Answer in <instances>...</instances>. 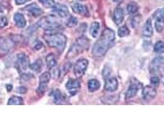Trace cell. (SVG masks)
Instances as JSON below:
<instances>
[{
	"label": "cell",
	"mask_w": 164,
	"mask_h": 123,
	"mask_svg": "<svg viewBox=\"0 0 164 123\" xmlns=\"http://www.w3.org/2000/svg\"><path fill=\"white\" fill-rule=\"evenodd\" d=\"M115 39V32L111 29H105L100 38L93 45L92 49V54L93 56L96 57L103 56L113 45Z\"/></svg>",
	"instance_id": "cell-1"
},
{
	"label": "cell",
	"mask_w": 164,
	"mask_h": 123,
	"mask_svg": "<svg viewBox=\"0 0 164 123\" xmlns=\"http://www.w3.org/2000/svg\"><path fill=\"white\" fill-rule=\"evenodd\" d=\"M46 43L52 47L63 50L65 48L67 38L65 35L61 33H54L46 35L44 36Z\"/></svg>",
	"instance_id": "cell-2"
},
{
	"label": "cell",
	"mask_w": 164,
	"mask_h": 123,
	"mask_svg": "<svg viewBox=\"0 0 164 123\" xmlns=\"http://www.w3.org/2000/svg\"><path fill=\"white\" fill-rule=\"evenodd\" d=\"M38 26L45 30H54L61 28L59 22L52 17H44L38 22Z\"/></svg>",
	"instance_id": "cell-3"
},
{
	"label": "cell",
	"mask_w": 164,
	"mask_h": 123,
	"mask_svg": "<svg viewBox=\"0 0 164 123\" xmlns=\"http://www.w3.org/2000/svg\"><path fill=\"white\" fill-rule=\"evenodd\" d=\"M88 66V61L85 58L78 60L74 65V72L76 77L81 78L85 74Z\"/></svg>",
	"instance_id": "cell-4"
},
{
	"label": "cell",
	"mask_w": 164,
	"mask_h": 123,
	"mask_svg": "<svg viewBox=\"0 0 164 123\" xmlns=\"http://www.w3.org/2000/svg\"><path fill=\"white\" fill-rule=\"evenodd\" d=\"M51 80V74L48 72L43 73L40 77V84L37 92L40 94H43L46 91L48 84Z\"/></svg>",
	"instance_id": "cell-5"
},
{
	"label": "cell",
	"mask_w": 164,
	"mask_h": 123,
	"mask_svg": "<svg viewBox=\"0 0 164 123\" xmlns=\"http://www.w3.org/2000/svg\"><path fill=\"white\" fill-rule=\"evenodd\" d=\"M89 46V40L85 37H82L79 38L74 46L72 48V50L70 51L71 53H74V54H77L80 51L88 48Z\"/></svg>",
	"instance_id": "cell-6"
},
{
	"label": "cell",
	"mask_w": 164,
	"mask_h": 123,
	"mask_svg": "<svg viewBox=\"0 0 164 123\" xmlns=\"http://www.w3.org/2000/svg\"><path fill=\"white\" fill-rule=\"evenodd\" d=\"M17 66L20 70H25L30 65V60L29 57L24 53H21L17 55Z\"/></svg>",
	"instance_id": "cell-7"
},
{
	"label": "cell",
	"mask_w": 164,
	"mask_h": 123,
	"mask_svg": "<svg viewBox=\"0 0 164 123\" xmlns=\"http://www.w3.org/2000/svg\"><path fill=\"white\" fill-rule=\"evenodd\" d=\"M14 46V42L10 38H0V52L6 54L10 51Z\"/></svg>",
	"instance_id": "cell-8"
},
{
	"label": "cell",
	"mask_w": 164,
	"mask_h": 123,
	"mask_svg": "<svg viewBox=\"0 0 164 123\" xmlns=\"http://www.w3.org/2000/svg\"><path fill=\"white\" fill-rule=\"evenodd\" d=\"M66 89L72 95H75L80 88V83L77 80L71 79L66 84Z\"/></svg>",
	"instance_id": "cell-9"
},
{
	"label": "cell",
	"mask_w": 164,
	"mask_h": 123,
	"mask_svg": "<svg viewBox=\"0 0 164 123\" xmlns=\"http://www.w3.org/2000/svg\"><path fill=\"white\" fill-rule=\"evenodd\" d=\"M157 92L155 89L151 87L147 86H146L142 92V96L144 100L146 101H149L153 99L156 96Z\"/></svg>",
	"instance_id": "cell-10"
},
{
	"label": "cell",
	"mask_w": 164,
	"mask_h": 123,
	"mask_svg": "<svg viewBox=\"0 0 164 123\" xmlns=\"http://www.w3.org/2000/svg\"><path fill=\"white\" fill-rule=\"evenodd\" d=\"M119 83L116 78H111L106 80L104 89L109 92H114L118 88Z\"/></svg>",
	"instance_id": "cell-11"
},
{
	"label": "cell",
	"mask_w": 164,
	"mask_h": 123,
	"mask_svg": "<svg viewBox=\"0 0 164 123\" xmlns=\"http://www.w3.org/2000/svg\"><path fill=\"white\" fill-rule=\"evenodd\" d=\"M72 8L73 11L80 16H89V11L87 8L80 3H74L72 6Z\"/></svg>",
	"instance_id": "cell-12"
},
{
	"label": "cell",
	"mask_w": 164,
	"mask_h": 123,
	"mask_svg": "<svg viewBox=\"0 0 164 123\" xmlns=\"http://www.w3.org/2000/svg\"><path fill=\"white\" fill-rule=\"evenodd\" d=\"M53 8L54 11L61 17H66L69 15V9L65 5L57 4L53 6Z\"/></svg>",
	"instance_id": "cell-13"
},
{
	"label": "cell",
	"mask_w": 164,
	"mask_h": 123,
	"mask_svg": "<svg viewBox=\"0 0 164 123\" xmlns=\"http://www.w3.org/2000/svg\"><path fill=\"white\" fill-rule=\"evenodd\" d=\"M142 35L144 36L150 38L153 35V28L151 20L148 19L142 28Z\"/></svg>",
	"instance_id": "cell-14"
},
{
	"label": "cell",
	"mask_w": 164,
	"mask_h": 123,
	"mask_svg": "<svg viewBox=\"0 0 164 123\" xmlns=\"http://www.w3.org/2000/svg\"><path fill=\"white\" fill-rule=\"evenodd\" d=\"M25 9L34 17L40 16L43 13V10L35 3L26 6Z\"/></svg>",
	"instance_id": "cell-15"
},
{
	"label": "cell",
	"mask_w": 164,
	"mask_h": 123,
	"mask_svg": "<svg viewBox=\"0 0 164 123\" xmlns=\"http://www.w3.org/2000/svg\"><path fill=\"white\" fill-rule=\"evenodd\" d=\"M114 21L116 25H119L122 23L124 19V11L120 8H117L115 9L113 15Z\"/></svg>",
	"instance_id": "cell-16"
},
{
	"label": "cell",
	"mask_w": 164,
	"mask_h": 123,
	"mask_svg": "<svg viewBox=\"0 0 164 123\" xmlns=\"http://www.w3.org/2000/svg\"><path fill=\"white\" fill-rule=\"evenodd\" d=\"M140 88V87H139V86L138 84H132L128 88V89L127 90V92H126V98L127 99H130L132 98L133 97H135L138 91V89Z\"/></svg>",
	"instance_id": "cell-17"
},
{
	"label": "cell",
	"mask_w": 164,
	"mask_h": 123,
	"mask_svg": "<svg viewBox=\"0 0 164 123\" xmlns=\"http://www.w3.org/2000/svg\"><path fill=\"white\" fill-rule=\"evenodd\" d=\"M14 20L16 22L17 26L19 28H24L26 25V20L22 14L16 13L14 15Z\"/></svg>",
	"instance_id": "cell-18"
},
{
	"label": "cell",
	"mask_w": 164,
	"mask_h": 123,
	"mask_svg": "<svg viewBox=\"0 0 164 123\" xmlns=\"http://www.w3.org/2000/svg\"><path fill=\"white\" fill-rule=\"evenodd\" d=\"M153 17L156 22L164 24V9H158L153 14Z\"/></svg>",
	"instance_id": "cell-19"
},
{
	"label": "cell",
	"mask_w": 164,
	"mask_h": 123,
	"mask_svg": "<svg viewBox=\"0 0 164 123\" xmlns=\"http://www.w3.org/2000/svg\"><path fill=\"white\" fill-rule=\"evenodd\" d=\"M46 65L49 69H52L56 67L57 64V62L56 60L55 57L52 54H49L47 55L46 58Z\"/></svg>",
	"instance_id": "cell-20"
},
{
	"label": "cell",
	"mask_w": 164,
	"mask_h": 123,
	"mask_svg": "<svg viewBox=\"0 0 164 123\" xmlns=\"http://www.w3.org/2000/svg\"><path fill=\"white\" fill-rule=\"evenodd\" d=\"M101 84L97 80L93 79L89 81L88 84V87L90 92H94L97 90H98L100 88Z\"/></svg>",
	"instance_id": "cell-21"
},
{
	"label": "cell",
	"mask_w": 164,
	"mask_h": 123,
	"mask_svg": "<svg viewBox=\"0 0 164 123\" xmlns=\"http://www.w3.org/2000/svg\"><path fill=\"white\" fill-rule=\"evenodd\" d=\"M100 28V25L97 22H94L91 24L90 27V33L93 38L97 37Z\"/></svg>",
	"instance_id": "cell-22"
},
{
	"label": "cell",
	"mask_w": 164,
	"mask_h": 123,
	"mask_svg": "<svg viewBox=\"0 0 164 123\" xmlns=\"http://www.w3.org/2000/svg\"><path fill=\"white\" fill-rule=\"evenodd\" d=\"M64 97L62 95L61 91L58 89L56 90L53 92V102L56 104H61L62 102H63Z\"/></svg>",
	"instance_id": "cell-23"
},
{
	"label": "cell",
	"mask_w": 164,
	"mask_h": 123,
	"mask_svg": "<svg viewBox=\"0 0 164 123\" xmlns=\"http://www.w3.org/2000/svg\"><path fill=\"white\" fill-rule=\"evenodd\" d=\"M139 10V6L135 2H131L127 6V11L131 15L135 14Z\"/></svg>",
	"instance_id": "cell-24"
},
{
	"label": "cell",
	"mask_w": 164,
	"mask_h": 123,
	"mask_svg": "<svg viewBox=\"0 0 164 123\" xmlns=\"http://www.w3.org/2000/svg\"><path fill=\"white\" fill-rule=\"evenodd\" d=\"M23 104V99L21 97L17 96H13L11 97L8 103V105H20Z\"/></svg>",
	"instance_id": "cell-25"
},
{
	"label": "cell",
	"mask_w": 164,
	"mask_h": 123,
	"mask_svg": "<svg viewBox=\"0 0 164 123\" xmlns=\"http://www.w3.org/2000/svg\"><path fill=\"white\" fill-rule=\"evenodd\" d=\"M42 66H43V62H42V60L41 59H37L35 62H33L30 68L32 69V70L34 72H39L41 69H42Z\"/></svg>",
	"instance_id": "cell-26"
},
{
	"label": "cell",
	"mask_w": 164,
	"mask_h": 123,
	"mask_svg": "<svg viewBox=\"0 0 164 123\" xmlns=\"http://www.w3.org/2000/svg\"><path fill=\"white\" fill-rule=\"evenodd\" d=\"M154 50L158 54L164 52V42L161 41L157 42L154 45Z\"/></svg>",
	"instance_id": "cell-27"
},
{
	"label": "cell",
	"mask_w": 164,
	"mask_h": 123,
	"mask_svg": "<svg viewBox=\"0 0 164 123\" xmlns=\"http://www.w3.org/2000/svg\"><path fill=\"white\" fill-rule=\"evenodd\" d=\"M130 34V30L125 26H122L119 28L118 35L120 37L124 38L126 36H128Z\"/></svg>",
	"instance_id": "cell-28"
},
{
	"label": "cell",
	"mask_w": 164,
	"mask_h": 123,
	"mask_svg": "<svg viewBox=\"0 0 164 123\" xmlns=\"http://www.w3.org/2000/svg\"><path fill=\"white\" fill-rule=\"evenodd\" d=\"M77 24V19L75 17L71 16L67 20V25L69 27H74Z\"/></svg>",
	"instance_id": "cell-29"
},
{
	"label": "cell",
	"mask_w": 164,
	"mask_h": 123,
	"mask_svg": "<svg viewBox=\"0 0 164 123\" xmlns=\"http://www.w3.org/2000/svg\"><path fill=\"white\" fill-rule=\"evenodd\" d=\"M164 64V52L160 53L159 55L154 59V64Z\"/></svg>",
	"instance_id": "cell-30"
},
{
	"label": "cell",
	"mask_w": 164,
	"mask_h": 123,
	"mask_svg": "<svg viewBox=\"0 0 164 123\" xmlns=\"http://www.w3.org/2000/svg\"><path fill=\"white\" fill-rule=\"evenodd\" d=\"M41 2L46 8H53L55 5L54 0H41Z\"/></svg>",
	"instance_id": "cell-31"
},
{
	"label": "cell",
	"mask_w": 164,
	"mask_h": 123,
	"mask_svg": "<svg viewBox=\"0 0 164 123\" xmlns=\"http://www.w3.org/2000/svg\"><path fill=\"white\" fill-rule=\"evenodd\" d=\"M8 25V20L5 17H0V28H3Z\"/></svg>",
	"instance_id": "cell-32"
},
{
	"label": "cell",
	"mask_w": 164,
	"mask_h": 123,
	"mask_svg": "<svg viewBox=\"0 0 164 123\" xmlns=\"http://www.w3.org/2000/svg\"><path fill=\"white\" fill-rule=\"evenodd\" d=\"M151 83L154 86H157L160 83V80L158 77L154 76L151 78Z\"/></svg>",
	"instance_id": "cell-33"
},
{
	"label": "cell",
	"mask_w": 164,
	"mask_h": 123,
	"mask_svg": "<svg viewBox=\"0 0 164 123\" xmlns=\"http://www.w3.org/2000/svg\"><path fill=\"white\" fill-rule=\"evenodd\" d=\"M163 24L159 22H155V28L158 32H161L163 28Z\"/></svg>",
	"instance_id": "cell-34"
},
{
	"label": "cell",
	"mask_w": 164,
	"mask_h": 123,
	"mask_svg": "<svg viewBox=\"0 0 164 123\" xmlns=\"http://www.w3.org/2000/svg\"><path fill=\"white\" fill-rule=\"evenodd\" d=\"M16 92L19 94H25L27 92V89L24 87H20V88H17Z\"/></svg>",
	"instance_id": "cell-35"
},
{
	"label": "cell",
	"mask_w": 164,
	"mask_h": 123,
	"mask_svg": "<svg viewBox=\"0 0 164 123\" xmlns=\"http://www.w3.org/2000/svg\"><path fill=\"white\" fill-rule=\"evenodd\" d=\"M30 1V0H16V3L17 5H23L28 2Z\"/></svg>",
	"instance_id": "cell-36"
},
{
	"label": "cell",
	"mask_w": 164,
	"mask_h": 123,
	"mask_svg": "<svg viewBox=\"0 0 164 123\" xmlns=\"http://www.w3.org/2000/svg\"><path fill=\"white\" fill-rule=\"evenodd\" d=\"M42 46H43V44H42L40 41H39V42L35 45V48L36 49L38 50V49H41V48L42 47Z\"/></svg>",
	"instance_id": "cell-37"
},
{
	"label": "cell",
	"mask_w": 164,
	"mask_h": 123,
	"mask_svg": "<svg viewBox=\"0 0 164 123\" xmlns=\"http://www.w3.org/2000/svg\"><path fill=\"white\" fill-rule=\"evenodd\" d=\"M113 1L116 3H122L123 2H124V0H113Z\"/></svg>",
	"instance_id": "cell-38"
},
{
	"label": "cell",
	"mask_w": 164,
	"mask_h": 123,
	"mask_svg": "<svg viewBox=\"0 0 164 123\" xmlns=\"http://www.w3.org/2000/svg\"><path fill=\"white\" fill-rule=\"evenodd\" d=\"M6 88H7V89H8V91L9 92H10L12 90V89H13V86L11 85H7Z\"/></svg>",
	"instance_id": "cell-39"
},
{
	"label": "cell",
	"mask_w": 164,
	"mask_h": 123,
	"mask_svg": "<svg viewBox=\"0 0 164 123\" xmlns=\"http://www.w3.org/2000/svg\"><path fill=\"white\" fill-rule=\"evenodd\" d=\"M2 11H3V9H2V8L0 7V13L2 12Z\"/></svg>",
	"instance_id": "cell-40"
},
{
	"label": "cell",
	"mask_w": 164,
	"mask_h": 123,
	"mask_svg": "<svg viewBox=\"0 0 164 123\" xmlns=\"http://www.w3.org/2000/svg\"><path fill=\"white\" fill-rule=\"evenodd\" d=\"M80 1H83V0H80Z\"/></svg>",
	"instance_id": "cell-41"
}]
</instances>
